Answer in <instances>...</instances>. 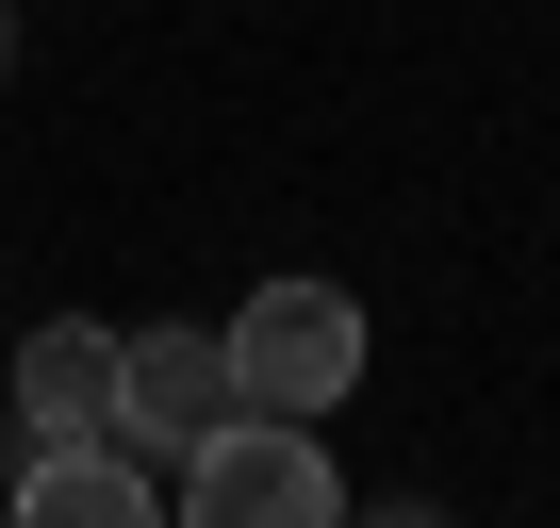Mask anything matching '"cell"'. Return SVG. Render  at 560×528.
<instances>
[{
  "label": "cell",
  "mask_w": 560,
  "mask_h": 528,
  "mask_svg": "<svg viewBox=\"0 0 560 528\" xmlns=\"http://www.w3.org/2000/svg\"><path fill=\"white\" fill-rule=\"evenodd\" d=\"M165 528H347V479H330L314 413H214V429L182 446Z\"/></svg>",
  "instance_id": "6da1fadb"
},
{
  "label": "cell",
  "mask_w": 560,
  "mask_h": 528,
  "mask_svg": "<svg viewBox=\"0 0 560 528\" xmlns=\"http://www.w3.org/2000/svg\"><path fill=\"white\" fill-rule=\"evenodd\" d=\"M214 364H231V413H347V380H363V298H347V282H247L231 331H214Z\"/></svg>",
  "instance_id": "7a4b0ae2"
},
{
  "label": "cell",
  "mask_w": 560,
  "mask_h": 528,
  "mask_svg": "<svg viewBox=\"0 0 560 528\" xmlns=\"http://www.w3.org/2000/svg\"><path fill=\"white\" fill-rule=\"evenodd\" d=\"M214 413H231L214 331H116V446H132V462H182Z\"/></svg>",
  "instance_id": "3957f363"
},
{
  "label": "cell",
  "mask_w": 560,
  "mask_h": 528,
  "mask_svg": "<svg viewBox=\"0 0 560 528\" xmlns=\"http://www.w3.org/2000/svg\"><path fill=\"white\" fill-rule=\"evenodd\" d=\"M0 528H165V479L116 429H83V446H34L18 462V512H0Z\"/></svg>",
  "instance_id": "277c9868"
},
{
  "label": "cell",
  "mask_w": 560,
  "mask_h": 528,
  "mask_svg": "<svg viewBox=\"0 0 560 528\" xmlns=\"http://www.w3.org/2000/svg\"><path fill=\"white\" fill-rule=\"evenodd\" d=\"M18 413H34V446L116 429V331H100V314H50V331L18 347Z\"/></svg>",
  "instance_id": "5b68a950"
},
{
  "label": "cell",
  "mask_w": 560,
  "mask_h": 528,
  "mask_svg": "<svg viewBox=\"0 0 560 528\" xmlns=\"http://www.w3.org/2000/svg\"><path fill=\"white\" fill-rule=\"evenodd\" d=\"M363 528H445V512H363Z\"/></svg>",
  "instance_id": "8992f818"
},
{
  "label": "cell",
  "mask_w": 560,
  "mask_h": 528,
  "mask_svg": "<svg viewBox=\"0 0 560 528\" xmlns=\"http://www.w3.org/2000/svg\"><path fill=\"white\" fill-rule=\"evenodd\" d=\"M0 50H18V0H0Z\"/></svg>",
  "instance_id": "52a82bcc"
}]
</instances>
